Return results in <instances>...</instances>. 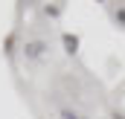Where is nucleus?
Listing matches in <instances>:
<instances>
[{
  "label": "nucleus",
  "instance_id": "obj_1",
  "mask_svg": "<svg viewBox=\"0 0 125 119\" xmlns=\"http://www.w3.org/2000/svg\"><path fill=\"white\" fill-rule=\"evenodd\" d=\"M64 47H67V52H76L79 50V38L76 35H64Z\"/></svg>",
  "mask_w": 125,
  "mask_h": 119
},
{
  "label": "nucleus",
  "instance_id": "obj_3",
  "mask_svg": "<svg viewBox=\"0 0 125 119\" xmlns=\"http://www.w3.org/2000/svg\"><path fill=\"white\" fill-rule=\"evenodd\" d=\"M64 119H76V116H70V113H64Z\"/></svg>",
  "mask_w": 125,
  "mask_h": 119
},
{
  "label": "nucleus",
  "instance_id": "obj_2",
  "mask_svg": "<svg viewBox=\"0 0 125 119\" xmlns=\"http://www.w3.org/2000/svg\"><path fill=\"white\" fill-rule=\"evenodd\" d=\"M41 50H44V44H38V41H35V44H26V55H32V58L41 55Z\"/></svg>",
  "mask_w": 125,
  "mask_h": 119
}]
</instances>
